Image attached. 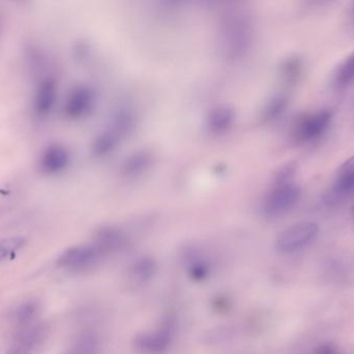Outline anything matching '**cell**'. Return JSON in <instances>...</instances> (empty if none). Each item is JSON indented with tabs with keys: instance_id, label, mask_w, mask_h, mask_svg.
I'll list each match as a JSON object with an SVG mask.
<instances>
[{
	"instance_id": "6da1fadb",
	"label": "cell",
	"mask_w": 354,
	"mask_h": 354,
	"mask_svg": "<svg viewBox=\"0 0 354 354\" xmlns=\"http://www.w3.org/2000/svg\"><path fill=\"white\" fill-rule=\"evenodd\" d=\"M254 37V24L245 10H229L224 12L218 24V48L221 55L236 60L249 51Z\"/></svg>"
},
{
	"instance_id": "7a4b0ae2",
	"label": "cell",
	"mask_w": 354,
	"mask_h": 354,
	"mask_svg": "<svg viewBox=\"0 0 354 354\" xmlns=\"http://www.w3.org/2000/svg\"><path fill=\"white\" fill-rule=\"evenodd\" d=\"M177 328L176 316L174 313L166 314L155 328L136 335L135 346L145 354L166 353L176 340Z\"/></svg>"
},
{
	"instance_id": "3957f363",
	"label": "cell",
	"mask_w": 354,
	"mask_h": 354,
	"mask_svg": "<svg viewBox=\"0 0 354 354\" xmlns=\"http://www.w3.org/2000/svg\"><path fill=\"white\" fill-rule=\"evenodd\" d=\"M301 191L291 183H278L266 195L263 203V213L268 218H278L292 209L299 200Z\"/></svg>"
},
{
	"instance_id": "277c9868",
	"label": "cell",
	"mask_w": 354,
	"mask_h": 354,
	"mask_svg": "<svg viewBox=\"0 0 354 354\" xmlns=\"http://www.w3.org/2000/svg\"><path fill=\"white\" fill-rule=\"evenodd\" d=\"M332 114L328 110L301 116L293 128V137L299 143H309L319 139L330 127Z\"/></svg>"
},
{
	"instance_id": "5b68a950",
	"label": "cell",
	"mask_w": 354,
	"mask_h": 354,
	"mask_svg": "<svg viewBox=\"0 0 354 354\" xmlns=\"http://www.w3.org/2000/svg\"><path fill=\"white\" fill-rule=\"evenodd\" d=\"M318 233L317 224L314 222H299L283 231L276 241L278 251L290 254L307 247L315 239Z\"/></svg>"
},
{
	"instance_id": "8992f818",
	"label": "cell",
	"mask_w": 354,
	"mask_h": 354,
	"mask_svg": "<svg viewBox=\"0 0 354 354\" xmlns=\"http://www.w3.org/2000/svg\"><path fill=\"white\" fill-rule=\"evenodd\" d=\"M104 259V255L91 243L72 247L62 254L59 264L70 270H85L93 267Z\"/></svg>"
},
{
	"instance_id": "52a82bcc",
	"label": "cell",
	"mask_w": 354,
	"mask_h": 354,
	"mask_svg": "<svg viewBox=\"0 0 354 354\" xmlns=\"http://www.w3.org/2000/svg\"><path fill=\"white\" fill-rule=\"evenodd\" d=\"M95 104V93L87 85H77L68 94L64 104V116L70 120H80L91 114Z\"/></svg>"
},
{
	"instance_id": "ba28073f",
	"label": "cell",
	"mask_w": 354,
	"mask_h": 354,
	"mask_svg": "<svg viewBox=\"0 0 354 354\" xmlns=\"http://www.w3.org/2000/svg\"><path fill=\"white\" fill-rule=\"evenodd\" d=\"M181 260L185 264L187 276L194 282H204L210 278L214 272L212 260L198 247H185L181 253Z\"/></svg>"
},
{
	"instance_id": "9c48e42d",
	"label": "cell",
	"mask_w": 354,
	"mask_h": 354,
	"mask_svg": "<svg viewBox=\"0 0 354 354\" xmlns=\"http://www.w3.org/2000/svg\"><path fill=\"white\" fill-rule=\"evenodd\" d=\"M130 239L122 229L114 226H104L95 231L93 245L105 257L122 251L128 247Z\"/></svg>"
},
{
	"instance_id": "30bf717a",
	"label": "cell",
	"mask_w": 354,
	"mask_h": 354,
	"mask_svg": "<svg viewBox=\"0 0 354 354\" xmlns=\"http://www.w3.org/2000/svg\"><path fill=\"white\" fill-rule=\"evenodd\" d=\"M70 151L62 145L54 143L41 154L39 170L45 175H57L64 172L70 166Z\"/></svg>"
},
{
	"instance_id": "8fae6325",
	"label": "cell",
	"mask_w": 354,
	"mask_h": 354,
	"mask_svg": "<svg viewBox=\"0 0 354 354\" xmlns=\"http://www.w3.org/2000/svg\"><path fill=\"white\" fill-rule=\"evenodd\" d=\"M57 99V85L53 78H45L37 85L33 110L37 118H45L53 109Z\"/></svg>"
},
{
	"instance_id": "7c38bea8",
	"label": "cell",
	"mask_w": 354,
	"mask_h": 354,
	"mask_svg": "<svg viewBox=\"0 0 354 354\" xmlns=\"http://www.w3.org/2000/svg\"><path fill=\"white\" fill-rule=\"evenodd\" d=\"M235 122V112L229 105L212 108L206 116V129L210 134L220 136L231 130Z\"/></svg>"
},
{
	"instance_id": "4fadbf2b",
	"label": "cell",
	"mask_w": 354,
	"mask_h": 354,
	"mask_svg": "<svg viewBox=\"0 0 354 354\" xmlns=\"http://www.w3.org/2000/svg\"><path fill=\"white\" fill-rule=\"evenodd\" d=\"M153 154L149 150H137L127 156L122 163V174L127 178L135 179L147 174L153 164Z\"/></svg>"
},
{
	"instance_id": "5bb4252c",
	"label": "cell",
	"mask_w": 354,
	"mask_h": 354,
	"mask_svg": "<svg viewBox=\"0 0 354 354\" xmlns=\"http://www.w3.org/2000/svg\"><path fill=\"white\" fill-rule=\"evenodd\" d=\"M330 195L335 200L354 197V156L339 170Z\"/></svg>"
},
{
	"instance_id": "9a60e30c",
	"label": "cell",
	"mask_w": 354,
	"mask_h": 354,
	"mask_svg": "<svg viewBox=\"0 0 354 354\" xmlns=\"http://www.w3.org/2000/svg\"><path fill=\"white\" fill-rule=\"evenodd\" d=\"M158 272V263L151 256H140L131 263L129 276L134 282L145 284L155 278Z\"/></svg>"
},
{
	"instance_id": "2e32d148",
	"label": "cell",
	"mask_w": 354,
	"mask_h": 354,
	"mask_svg": "<svg viewBox=\"0 0 354 354\" xmlns=\"http://www.w3.org/2000/svg\"><path fill=\"white\" fill-rule=\"evenodd\" d=\"M122 137L120 135L116 134L111 129L107 128L95 136L91 151L97 157H106L115 151Z\"/></svg>"
},
{
	"instance_id": "e0dca14e",
	"label": "cell",
	"mask_w": 354,
	"mask_h": 354,
	"mask_svg": "<svg viewBox=\"0 0 354 354\" xmlns=\"http://www.w3.org/2000/svg\"><path fill=\"white\" fill-rule=\"evenodd\" d=\"M136 125V116L129 108H120L111 118V124L108 128L113 130L120 137L127 136L134 130Z\"/></svg>"
},
{
	"instance_id": "ac0fdd59",
	"label": "cell",
	"mask_w": 354,
	"mask_h": 354,
	"mask_svg": "<svg viewBox=\"0 0 354 354\" xmlns=\"http://www.w3.org/2000/svg\"><path fill=\"white\" fill-rule=\"evenodd\" d=\"M354 82V53L344 60L335 75V85L345 89Z\"/></svg>"
},
{
	"instance_id": "d6986e66",
	"label": "cell",
	"mask_w": 354,
	"mask_h": 354,
	"mask_svg": "<svg viewBox=\"0 0 354 354\" xmlns=\"http://www.w3.org/2000/svg\"><path fill=\"white\" fill-rule=\"evenodd\" d=\"M288 105V100L284 95L272 97L263 110V118L266 122H272L280 118Z\"/></svg>"
},
{
	"instance_id": "ffe728a7",
	"label": "cell",
	"mask_w": 354,
	"mask_h": 354,
	"mask_svg": "<svg viewBox=\"0 0 354 354\" xmlns=\"http://www.w3.org/2000/svg\"><path fill=\"white\" fill-rule=\"evenodd\" d=\"M24 243L25 239L22 237L0 239V261L14 258Z\"/></svg>"
},
{
	"instance_id": "44dd1931",
	"label": "cell",
	"mask_w": 354,
	"mask_h": 354,
	"mask_svg": "<svg viewBox=\"0 0 354 354\" xmlns=\"http://www.w3.org/2000/svg\"><path fill=\"white\" fill-rule=\"evenodd\" d=\"M303 64L299 58L286 60L281 67V74L287 82H295L301 76Z\"/></svg>"
},
{
	"instance_id": "7402d4cb",
	"label": "cell",
	"mask_w": 354,
	"mask_h": 354,
	"mask_svg": "<svg viewBox=\"0 0 354 354\" xmlns=\"http://www.w3.org/2000/svg\"><path fill=\"white\" fill-rule=\"evenodd\" d=\"M314 354H339V353L335 347L330 346V345H322L314 351Z\"/></svg>"
},
{
	"instance_id": "603a6c76",
	"label": "cell",
	"mask_w": 354,
	"mask_h": 354,
	"mask_svg": "<svg viewBox=\"0 0 354 354\" xmlns=\"http://www.w3.org/2000/svg\"><path fill=\"white\" fill-rule=\"evenodd\" d=\"M214 306L216 308L218 311H223V310L228 309V299H227L226 297H218V299L214 301Z\"/></svg>"
},
{
	"instance_id": "cb8c5ba5",
	"label": "cell",
	"mask_w": 354,
	"mask_h": 354,
	"mask_svg": "<svg viewBox=\"0 0 354 354\" xmlns=\"http://www.w3.org/2000/svg\"><path fill=\"white\" fill-rule=\"evenodd\" d=\"M351 21H353V24L354 25V6L353 8V12H351Z\"/></svg>"
},
{
	"instance_id": "d4e9b609",
	"label": "cell",
	"mask_w": 354,
	"mask_h": 354,
	"mask_svg": "<svg viewBox=\"0 0 354 354\" xmlns=\"http://www.w3.org/2000/svg\"><path fill=\"white\" fill-rule=\"evenodd\" d=\"M353 214H354V207H353Z\"/></svg>"
}]
</instances>
